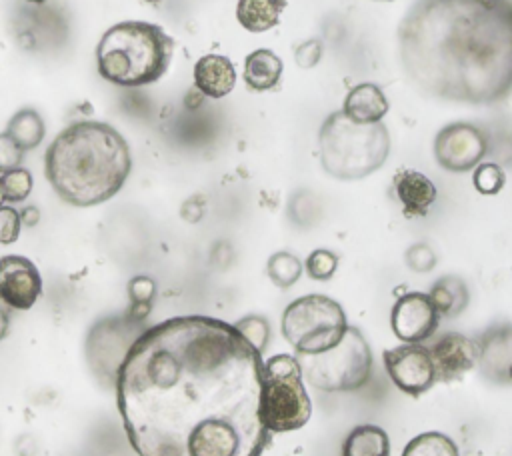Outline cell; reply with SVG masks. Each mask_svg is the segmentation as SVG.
<instances>
[{"label":"cell","mask_w":512,"mask_h":456,"mask_svg":"<svg viewBox=\"0 0 512 456\" xmlns=\"http://www.w3.org/2000/svg\"><path fill=\"white\" fill-rule=\"evenodd\" d=\"M262 352L220 318L144 328L116 376V406L138 456H262Z\"/></svg>","instance_id":"6da1fadb"},{"label":"cell","mask_w":512,"mask_h":456,"mask_svg":"<svg viewBox=\"0 0 512 456\" xmlns=\"http://www.w3.org/2000/svg\"><path fill=\"white\" fill-rule=\"evenodd\" d=\"M396 42L408 82L430 98L494 104L512 92V0H418Z\"/></svg>","instance_id":"7a4b0ae2"},{"label":"cell","mask_w":512,"mask_h":456,"mask_svg":"<svg viewBox=\"0 0 512 456\" xmlns=\"http://www.w3.org/2000/svg\"><path fill=\"white\" fill-rule=\"evenodd\" d=\"M126 138L110 124L80 120L66 126L44 154V174L68 204L88 208L118 194L130 176Z\"/></svg>","instance_id":"3957f363"},{"label":"cell","mask_w":512,"mask_h":456,"mask_svg":"<svg viewBox=\"0 0 512 456\" xmlns=\"http://www.w3.org/2000/svg\"><path fill=\"white\" fill-rule=\"evenodd\" d=\"M174 40L160 26L126 20L110 26L96 46L98 74L118 86H146L164 76Z\"/></svg>","instance_id":"277c9868"},{"label":"cell","mask_w":512,"mask_h":456,"mask_svg":"<svg viewBox=\"0 0 512 456\" xmlns=\"http://www.w3.org/2000/svg\"><path fill=\"white\" fill-rule=\"evenodd\" d=\"M320 164L338 180H360L376 172L390 154V134L382 122L358 124L332 112L318 132Z\"/></svg>","instance_id":"5b68a950"},{"label":"cell","mask_w":512,"mask_h":456,"mask_svg":"<svg viewBox=\"0 0 512 456\" xmlns=\"http://www.w3.org/2000/svg\"><path fill=\"white\" fill-rule=\"evenodd\" d=\"M312 414V402L302 382L300 362L292 354H276L262 362L260 416L268 432L302 428Z\"/></svg>","instance_id":"8992f818"},{"label":"cell","mask_w":512,"mask_h":456,"mask_svg":"<svg viewBox=\"0 0 512 456\" xmlns=\"http://www.w3.org/2000/svg\"><path fill=\"white\" fill-rule=\"evenodd\" d=\"M302 378L322 392H352L362 388L372 372V352L358 328L348 326L344 338L320 352L298 354Z\"/></svg>","instance_id":"52a82bcc"},{"label":"cell","mask_w":512,"mask_h":456,"mask_svg":"<svg viewBox=\"0 0 512 456\" xmlns=\"http://www.w3.org/2000/svg\"><path fill=\"white\" fill-rule=\"evenodd\" d=\"M346 330L344 308L324 294L296 298L282 314V334L296 354H320L336 346Z\"/></svg>","instance_id":"ba28073f"},{"label":"cell","mask_w":512,"mask_h":456,"mask_svg":"<svg viewBox=\"0 0 512 456\" xmlns=\"http://www.w3.org/2000/svg\"><path fill=\"white\" fill-rule=\"evenodd\" d=\"M486 152V134L468 122L446 124L434 138V158L448 172H468L476 168Z\"/></svg>","instance_id":"9c48e42d"},{"label":"cell","mask_w":512,"mask_h":456,"mask_svg":"<svg viewBox=\"0 0 512 456\" xmlns=\"http://www.w3.org/2000/svg\"><path fill=\"white\" fill-rule=\"evenodd\" d=\"M386 372L398 390L410 396H420L436 384V372L430 348L418 342H406L382 354Z\"/></svg>","instance_id":"30bf717a"},{"label":"cell","mask_w":512,"mask_h":456,"mask_svg":"<svg viewBox=\"0 0 512 456\" xmlns=\"http://www.w3.org/2000/svg\"><path fill=\"white\" fill-rule=\"evenodd\" d=\"M440 324L430 296L426 292H406L396 298L390 312V326L402 342H424Z\"/></svg>","instance_id":"8fae6325"},{"label":"cell","mask_w":512,"mask_h":456,"mask_svg":"<svg viewBox=\"0 0 512 456\" xmlns=\"http://www.w3.org/2000/svg\"><path fill=\"white\" fill-rule=\"evenodd\" d=\"M42 294V276L26 256L0 258V300L14 310H28Z\"/></svg>","instance_id":"7c38bea8"},{"label":"cell","mask_w":512,"mask_h":456,"mask_svg":"<svg viewBox=\"0 0 512 456\" xmlns=\"http://www.w3.org/2000/svg\"><path fill=\"white\" fill-rule=\"evenodd\" d=\"M436 382L462 380L480 362V346L472 338L448 332L430 348Z\"/></svg>","instance_id":"4fadbf2b"},{"label":"cell","mask_w":512,"mask_h":456,"mask_svg":"<svg viewBox=\"0 0 512 456\" xmlns=\"http://www.w3.org/2000/svg\"><path fill=\"white\" fill-rule=\"evenodd\" d=\"M394 192L406 216H426L436 200L434 182L426 174L410 168H402L396 172Z\"/></svg>","instance_id":"5bb4252c"},{"label":"cell","mask_w":512,"mask_h":456,"mask_svg":"<svg viewBox=\"0 0 512 456\" xmlns=\"http://www.w3.org/2000/svg\"><path fill=\"white\" fill-rule=\"evenodd\" d=\"M194 86L208 98H224L236 86V68L226 56L206 54L194 64Z\"/></svg>","instance_id":"9a60e30c"},{"label":"cell","mask_w":512,"mask_h":456,"mask_svg":"<svg viewBox=\"0 0 512 456\" xmlns=\"http://www.w3.org/2000/svg\"><path fill=\"white\" fill-rule=\"evenodd\" d=\"M388 98L380 86L372 82H362L354 86L342 104V114L358 124H374L382 122L388 114Z\"/></svg>","instance_id":"2e32d148"},{"label":"cell","mask_w":512,"mask_h":456,"mask_svg":"<svg viewBox=\"0 0 512 456\" xmlns=\"http://www.w3.org/2000/svg\"><path fill=\"white\" fill-rule=\"evenodd\" d=\"M480 346V366L490 378L506 380V370L512 364V328H496L488 332Z\"/></svg>","instance_id":"e0dca14e"},{"label":"cell","mask_w":512,"mask_h":456,"mask_svg":"<svg viewBox=\"0 0 512 456\" xmlns=\"http://www.w3.org/2000/svg\"><path fill=\"white\" fill-rule=\"evenodd\" d=\"M284 64L268 48H258L250 52L244 60V82L256 92H266L278 86L282 78Z\"/></svg>","instance_id":"ac0fdd59"},{"label":"cell","mask_w":512,"mask_h":456,"mask_svg":"<svg viewBox=\"0 0 512 456\" xmlns=\"http://www.w3.org/2000/svg\"><path fill=\"white\" fill-rule=\"evenodd\" d=\"M286 0H238L236 18L248 32H268L280 22Z\"/></svg>","instance_id":"d6986e66"},{"label":"cell","mask_w":512,"mask_h":456,"mask_svg":"<svg viewBox=\"0 0 512 456\" xmlns=\"http://www.w3.org/2000/svg\"><path fill=\"white\" fill-rule=\"evenodd\" d=\"M342 456H390V438L376 424H360L346 436Z\"/></svg>","instance_id":"ffe728a7"},{"label":"cell","mask_w":512,"mask_h":456,"mask_svg":"<svg viewBox=\"0 0 512 456\" xmlns=\"http://www.w3.org/2000/svg\"><path fill=\"white\" fill-rule=\"evenodd\" d=\"M44 120L42 116L32 108L18 110L6 128V134L20 146V150H32L44 140Z\"/></svg>","instance_id":"44dd1931"},{"label":"cell","mask_w":512,"mask_h":456,"mask_svg":"<svg viewBox=\"0 0 512 456\" xmlns=\"http://www.w3.org/2000/svg\"><path fill=\"white\" fill-rule=\"evenodd\" d=\"M436 312L440 316H456L460 314L468 304V290L460 278L446 276L440 278L432 290L428 292Z\"/></svg>","instance_id":"7402d4cb"},{"label":"cell","mask_w":512,"mask_h":456,"mask_svg":"<svg viewBox=\"0 0 512 456\" xmlns=\"http://www.w3.org/2000/svg\"><path fill=\"white\" fill-rule=\"evenodd\" d=\"M402 456H460L454 440L442 432H422L402 450Z\"/></svg>","instance_id":"603a6c76"},{"label":"cell","mask_w":512,"mask_h":456,"mask_svg":"<svg viewBox=\"0 0 512 456\" xmlns=\"http://www.w3.org/2000/svg\"><path fill=\"white\" fill-rule=\"evenodd\" d=\"M266 272L270 280L280 288H290L302 274L300 260L290 252H276L270 256L266 264Z\"/></svg>","instance_id":"cb8c5ba5"},{"label":"cell","mask_w":512,"mask_h":456,"mask_svg":"<svg viewBox=\"0 0 512 456\" xmlns=\"http://www.w3.org/2000/svg\"><path fill=\"white\" fill-rule=\"evenodd\" d=\"M154 292H156V286L148 276L132 278L128 282V296H130V302H132L128 316L138 320V322L142 318H146V314L150 310V304H152V298H154Z\"/></svg>","instance_id":"d4e9b609"},{"label":"cell","mask_w":512,"mask_h":456,"mask_svg":"<svg viewBox=\"0 0 512 456\" xmlns=\"http://www.w3.org/2000/svg\"><path fill=\"white\" fill-rule=\"evenodd\" d=\"M4 202H22L32 192V174L26 168H12L0 174Z\"/></svg>","instance_id":"484cf974"},{"label":"cell","mask_w":512,"mask_h":456,"mask_svg":"<svg viewBox=\"0 0 512 456\" xmlns=\"http://www.w3.org/2000/svg\"><path fill=\"white\" fill-rule=\"evenodd\" d=\"M472 182H474V188L484 194V196H494L498 194L504 184H506V174L504 170L494 164V162H480L476 168H474V174H472Z\"/></svg>","instance_id":"4316f807"},{"label":"cell","mask_w":512,"mask_h":456,"mask_svg":"<svg viewBox=\"0 0 512 456\" xmlns=\"http://www.w3.org/2000/svg\"><path fill=\"white\" fill-rule=\"evenodd\" d=\"M306 274L312 280H330L336 272L338 266V256L326 248H318L314 250L308 258H306Z\"/></svg>","instance_id":"83f0119b"},{"label":"cell","mask_w":512,"mask_h":456,"mask_svg":"<svg viewBox=\"0 0 512 456\" xmlns=\"http://www.w3.org/2000/svg\"><path fill=\"white\" fill-rule=\"evenodd\" d=\"M242 336L258 350V352H264L266 348V342H268V336H270V328H268V322L260 316H246L242 320H238L234 324Z\"/></svg>","instance_id":"f1b7e54d"},{"label":"cell","mask_w":512,"mask_h":456,"mask_svg":"<svg viewBox=\"0 0 512 456\" xmlns=\"http://www.w3.org/2000/svg\"><path fill=\"white\" fill-rule=\"evenodd\" d=\"M20 212L12 206H0V244H12L20 236Z\"/></svg>","instance_id":"f546056e"},{"label":"cell","mask_w":512,"mask_h":456,"mask_svg":"<svg viewBox=\"0 0 512 456\" xmlns=\"http://www.w3.org/2000/svg\"><path fill=\"white\" fill-rule=\"evenodd\" d=\"M22 162V150L20 146L6 134H0V174L12 168H18Z\"/></svg>","instance_id":"4dcf8cb0"},{"label":"cell","mask_w":512,"mask_h":456,"mask_svg":"<svg viewBox=\"0 0 512 456\" xmlns=\"http://www.w3.org/2000/svg\"><path fill=\"white\" fill-rule=\"evenodd\" d=\"M406 264L412 270H416V272H428V270L434 268L436 256H434V252L426 244H414L406 252Z\"/></svg>","instance_id":"1f68e13d"},{"label":"cell","mask_w":512,"mask_h":456,"mask_svg":"<svg viewBox=\"0 0 512 456\" xmlns=\"http://www.w3.org/2000/svg\"><path fill=\"white\" fill-rule=\"evenodd\" d=\"M294 58L298 62V66L302 68H312L318 64V60L322 58V46L318 40H308L304 44H300L294 50Z\"/></svg>","instance_id":"d6a6232c"},{"label":"cell","mask_w":512,"mask_h":456,"mask_svg":"<svg viewBox=\"0 0 512 456\" xmlns=\"http://www.w3.org/2000/svg\"><path fill=\"white\" fill-rule=\"evenodd\" d=\"M20 220H22L24 224H28V226L36 224V222H38V210H36V208H26V210L20 214Z\"/></svg>","instance_id":"836d02e7"},{"label":"cell","mask_w":512,"mask_h":456,"mask_svg":"<svg viewBox=\"0 0 512 456\" xmlns=\"http://www.w3.org/2000/svg\"><path fill=\"white\" fill-rule=\"evenodd\" d=\"M8 326H10V318H8V314L0 308V340L8 334Z\"/></svg>","instance_id":"e575fe53"},{"label":"cell","mask_w":512,"mask_h":456,"mask_svg":"<svg viewBox=\"0 0 512 456\" xmlns=\"http://www.w3.org/2000/svg\"><path fill=\"white\" fill-rule=\"evenodd\" d=\"M506 380H512V364H510L508 370H506Z\"/></svg>","instance_id":"d590c367"},{"label":"cell","mask_w":512,"mask_h":456,"mask_svg":"<svg viewBox=\"0 0 512 456\" xmlns=\"http://www.w3.org/2000/svg\"><path fill=\"white\" fill-rule=\"evenodd\" d=\"M4 204V194H2V184H0V206Z\"/></svg>","instance_id":"8d00e7d4"},{"label":"cell","mask_w":512,"mask_h":456,"mask_svg":"<svg viewBox=\"0 0 512 456\" xmlns=\"http://www.w3.org/2000/svg\"><path fill=\"white\" fill-rule=\"evenodd\" d=\"M144 2H150V4H158V2H162V0H144Z\"/></svg>","instance_id":"74e56055"}]
</instances>
